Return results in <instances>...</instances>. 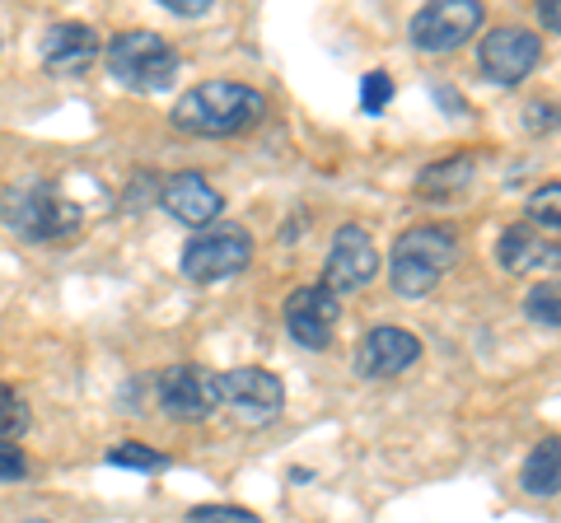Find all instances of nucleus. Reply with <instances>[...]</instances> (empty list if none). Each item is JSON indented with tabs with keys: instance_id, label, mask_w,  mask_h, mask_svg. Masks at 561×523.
Listing matches in <instances>:
<instances>
[{
	"instance_id": "nucleus-22",
	"label": "nucleus",
	"mask_w": 561,
	"mask_h": 523,
	"mask_svg": "<svg viewBox=\"0 0 561 523\" xmlns=\"http://www.w3.org/2000/svg\"><path fill=\"white\" fill-rule=\"evenodd\" d=\"M389 98H393V75L389 71H370L360 80V113H383L389 108Z\"/></svg>"
},
{
	"instance_id": "nucleus-1",
	"label": "nucleus",
	"mask_w": 561,
	"mask_h": 523,
	"mask_svg": "<svg viewBox=\"0 0 561 523\" xmlns=\"http://www.w3.org/2000/svg\"><path fill=\"white\" fill-rule=\"evenodd\" d=\"M267 117V94L239 80H206L173 103V127L187 136H239Z\"/></svg>"
},
{
	"instance_id": "nucleus-18",
	"label": "nucleus",
	"mask_w": 561,
	"mask_h": 523,
	"mask_svg": "<svg viewBox=\"0 0 561 523\" xmlns=\"http://www.w3.org/2000/svg\"><path fill=\"white\" fill-rule=\"evenodd\" d=\"M108 463H113V467H140V473H164V467H169V453L131 440V444H117V449L108 453Z\"/></svg>"
},
{
	"instance_id": "nucleus-3",
	"label": "nucleus",
	"mask_w": 561,
	"mask_h": 523,
	"mask_svg": "<svg viewBox=\"0 0 561 523\" xmlns=\"http://www.w3.org/2000/svg\"><path fill=\"white\" fill-rule=\"evenodd\" d=\"M0 220L24 243H57L80 230V206L51 183H24L0 191Z\"/></svg>"
},
{
	"instance_id": "nucleus-17",
	"label": "nucleus",
	"mask_w": 561,
	"mask_h": 523,
	"mask_svg": "<svg viewBox=\"0 0 561 523\" xmlns=\"http://www.w3.org/2000/svg\"><path fill=\"white\" fill-rule=\"evenodd\" d=\"M468 183H472V154H449V160L431 164L426 173H421L416 191L440 201V197H454V191H468Z\"/></svg>"
},
{
	"instance_id": "nucleus-12",
	"label": "nucleus",
	"mask_w": 561,
	"mask_h": 523,
	"mask_svg": "<svg viewBox=\"0 0 561 523\" xmlns=\"http://www.w3.org/2000/svg\"><path fill=\"white\" fill-rule=\"evenodd\" d=\"M154 393H160V407L169 416H179V421H206V416L220 407L216 374L202 370V364H173V370L160 374Z\"/></svg>"
},
{
	"instance_id": "nucleus-23",
	"label": "nucleus",
	"mask_w": 561,
	"mask_h": 523,
	"mask_svg": "<svg viewBox=\"0 0 561 523\" xmlns=\"http://www.w3.org/2000/svg\"><path fill=\"white\" fill-rule=\"evenodd\" d=\"M192 523H262L253 510H239V504H197L187 510Z\"/></svg>"
},
{
	"instance_id": "nucleus-6",
	"label": "nucleus",
	"mask_w": 561,
	"mask_h": 523,
	"mask_svg": "<svg viewBox=\"0 0 561 523\" xmlns=\"http://www.w3.org/2000/svg\"><path fill=\"white\" fill-rule=\"evenodd\" d=\"M216 397H220V407H230L249 426H267L280 416V407H286V383H280L272 370L243 364V370L216 374Z\"/></svg>"
},
{
	"instance_id": "nucleus-9",
	"label": "nucleus",
	"mask_w": 561,
	"mask_h": 523,
	"mask_svg": "<svg viewBox=\"0 0 561 523\" xmlns=\"http://www.w3.org/2000/svg\"><path fill=\"white\" fill-rule=\"evenodd\" d=\"M542 57V43L538 33L519 28V24H505V28H491L486 43L478 47V66L491 84H519L524 75L538 66Z\"/></svg>"
},
{
	"instance_id": "nucleus-16",
	"label": "nucleus",
	"mask_w": 561,
	"mask_h": 523,
	"mask_svg": "<svg viewBox=\"0 0 561 523\" xmlns=\"http://www.w3.org/2000/svg\"><path fill=\"white\" fill-rule=\"evenodd\" d=\"M519 486L529 496H557L561 491V440L548 434L542 444H534V453L519 467Z\"/></svg>"
},
{
	"instance_id": "nucleus-10",
	"label": "nucleus",
	"mask_w": 561,
	"mask_h": 523,
	"mask_svg": "<svg viewBox=\"0 0 561 523\" xmlns=\"http://www.w3.org/2000/svg\"><path fill=\"white\" fill-rule=\"evenodd\" d=\"M337 323H342V304H337V294H332V290H323V286L290 290V300H286V333L300 341L305 351H328Z\"/></svg>"
},
{
	"instance_id": "nucleus-14",
	"label": "nucleus",
	"mask_w": 561,
	"mask_h": 523,
	"mask_svg": "<svg viewBox=\"0 0 561 523\" xmlns=\"http://www.w3.org/2000/svg\"><path fill=\"white\" fill-rule=\"evenodd\" d=\"M99 51H103V43L90 24H57V28H47V38H43V66L51 75L76 80L99 61Z\"/></svg>"
},
{
	"instance_id": "nucleus-13",
	"label": "nucleus",
	"mask_w": 561,
	"mask_h": 523,
	"mask_svg": "<svg viewBox=\"0 0 561 523\" xmlns=\"http://www.w3.org/2000/svg\"><path fill=\"white\" fill-rule=\"evenodd\" d=\"M160 206L179 224H187V230H210L225 211V197L202 178V173L187 168V173H173V178L160 183Z\"/></svg>"
},
{
	"instance_id": "nucleus-11",
	"label": "nucleus",
	"mask_w": 561,
	"mask_h": 523,
	"mask_svg": "<svg viewBox=\"0 0 561 523\" xmlns=\"http://www.w3.org/2000/svg\"><path fill=\"white\" fill-rule=\"evenodd\" d=\"M416 360H421V341L408 327H370L360 337L356 356H351V370H356V379H393L412 370Z\"/></svg>"
},
{
	"instance_id": "nucleus-8",
	"label": "nucleus",
	"mask_w": 561,
	"mask_h": 523,
	"mask_svg": "<svg viewBox=\"0 0 561 523\" xmlns=\"http://www.w3.org/2000/svg\"><path fill=\"white\" fill-rule=\"evenodd\" d=\"M375 271H379V248H375V239L360 230V224H342L337 239H332V248H328V267H323V290L332 294H356L375 281Z\"/></svg>"
},
{
	"instance_id": "nucleus-15",
	"label": "nucleus",
	"mask_w": 561,
	"mask_h": 523,
	"mask_svg": "<svg viewBox=\"0 0 561 523\" xmlns=\"http://www.w3.org/2000/svg\"><path fill=\"white\" fill-rule=\"evenodd\" d=\"M496 262L511 276H529V271H557L561 267V243L542 239L534 224H511L496 243Z\"/></svg>"
},
{
	"instance_id": "nucleus-7",
	"label": "nucleus",
	"mask_w": 561,
	"mask_h": 523,
	"mask_svg": "<svg viewBox=\"0 0 561 523\" xmlns=\"http://www.w3.org/2000/svg\"><path fill=\"white\" fill-rule=\"evenodd\" d=\"M482 28V5L478 0H435V5H421L412 14V47L421 51H454L463 47L472 33Z\"/></svg>"
},
{
	"instance_id": "nucleus-21",
	"label": "nucleus",
	"mask_w": 561,
	"mask_h": 523,
	"mask_svg": "<svg viewBox=\"0 0 561 523\" xmlns=\"http://www.w3.org/2000/svg\"><path fill=\"white\" fill-rule=\"evenodd\" d=\"M28 430V403L14 388H0V440Z\"/></svg>"
},
{
	"instance_id": "nucleus-19",
	"label": "nucleus",
	"mask_w": 561,
	"mask_h": 523,
	"mask_svg": "<svg viewBox=\"0 0 561 523\" xmlns=\"http://www.w3.org/2000/svg\"><path fill=\"white\" fill-rule=\"evenodd\" d=\"M524 211H529V220H538L542 230H561V183H542Z\"/></svg>"
},
{
	"instance_id": "nucleus-4",
	"label": "nucleus",
	"mask_w": 561,
	"mask_h": 523,
	"mask_svg": "<svg viewBox=\"0 0 561 523\" xmlns=\"http://www.w3.org/2000/svg\"><path fill=\"white\" fill-rule=\"evenodd\" d=\"M108 71L117 84H127L136 94H160V90H169V80L179 75V51H173L160 33L131 28L108 43Z\"/></svg>"
},
{
	"instance_id": "nucleus-2",
	"label": "nucleus",
	"mask_w": 561,
	"mask_h": 523,
	"mask_svg": "<svg viewBox=\"0 0 561 523\" xmlns=\"http://www.w3.org/2000/svg\"><path fill=\"white\" fill-rule=\"evenodd\" d=\"M454 262H459V239L445 224H416V230H402L393 243L389 281L402 300H421L445 281Z\"/></svg>"
},
{
	"instance_id": "nucleus-5",
	"label": "nucleus",
	"mask_w": 561,
	"mask_h": 523,
	"mask_svg": "<svg viewBox=\"0 0 561 523\" xmlns=\"http://www.w3.org/2000/svg\"><path fill=\"white\" fill-rule=\"evenodd\" d=\"M253 262V239L243 224H210L183 248V276L187 281H230Z\"/></svg>"
},
{
	"instance_id": "nucleus-26",
	"label": "nucleus",
	"mask_w": 561,
	"mask_h": 523,
	"mask_svg": "<svg viewBox=\"0 0 561 523\" xmlns=\"http://www.w3.org/2000/svg\"><path fill=\"white\" fill-rule=\"evenodd\" d=\"M538 24L561 33V0H542V5H538Z\"/></svg>"
},
{
	"instance_id": "nucleus-25",
	"label": "nucleus",
	"mask_w": 561,
	"mask_h": 523,
	"mask_svg": "<svg viewBox=\"0 0 561 523\" xmlns=\"http://www.w3.org/2000/svg\"><path fill=\"white\" fill-rule=\"evenodd\" d=\"M169 14H183V20H197V14L210 10V0H164Z\"/></svg>"
},
{
	"instance_id": "nucleus-24",
	"label": "nucleus",
	"mask_w": 561,
	"mask_h": 523,
	"mask_svg": "<svg viewBox=\"0 0 561 523\" xmlns=\"http://www.w3.org/2000/svg\"><path fill=\"white\" fill-rule=\"evenodd\" d=\"M24 473H28V463H24V453H20V444L0 440V481H20Z\"/></svg>"
},
{
	"instance_id": "nucleus-27",
	"label": "nucleus",
	"mask_w": 561,
	"mask_h": 523,
	"mask_svg": "<svg viewBox=\"0 0 561 523\" xmlns=\"http://www.w3.org/2000/svg\"><path fill=\"white\" fill-rule=\"evenodd\" d=\"M24 523H43V519H24Z\"/></svg>"
},
{
	"instance_id": "nucleus-20",
	"label": "nucleus",
	"mask_w": 561,
	"mask_h": 523,
	"mask_svg": "<svg viewBox=\"0 0 561 523\" xmlns=\"http://www.w3.org/2000/svg\"><path fill=\"white\" fill-rule=\"evenodd\" d=\"M524 313L542 327H561V286H538L529 300H524Z\"/></svg>"
}]
</instances>
